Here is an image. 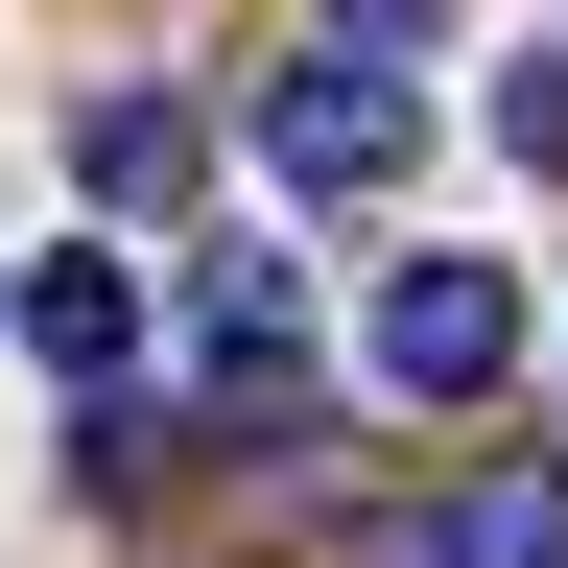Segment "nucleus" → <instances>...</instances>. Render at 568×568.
<instances>
[{"label": "nucleus", "mask_w": 568, "mask_h": 568, "mask_svg": "<svg viewBox=\"0 0 568 568\" xmlns=\"http://www.w3.org/2000/svg\"><path fill=\"white\" fill-rule=\"evenodd\" d=\"M261 166L308 190V213H355V190H403V166H426V95H403L379 48H308V71L261 95Z\"/></svg>", "instance_id": "obj_2"}, {"label": "nucleus", "mask_w": 568, "mask_h": 568, "mask_svg": "<svg viewBox=\"0 0 568 568\" xmlns=\"http://www.w3.org/2000/svg\"><path fill=\"white\" fill-rule=\"evenodd\" d=\"M213 190V95H95V213H190Z\"/></svg>", "instance_id": "obj_5"}, {"label": "nucleus", "mask_w": 568, "mask_h": 568, "mask_svg": "<svg viewBox=\"0 0 568 568\" xmlns=\"http://www.w3.org/2000/svg\"><path fill=\"white\" fill-rule=\"evenodd\" d=\"M0 332H24L71 403H119L142 332H166V261H142V237H71V261H24V308H0Z\"/></svg>", "instance_id": "obj_3"}, {"label": "nucleus", "mask_w": 568, "mask_h": 568, "mask_svg": "<svg viewBox=\"0 0 568 568\" xmlns=\"http://www.w3.org/2000/svg\"><path fill=\"white\" fill-rule=\"evenodd\" d=\"M355 355H379L403 403H497V379H521V261H450V237H426V261H379Z\"/></svg>", "instance_id": "obj_1"}, {"label": "nucleus", "mask_w": 568, "mask_h": 568, "mask_svg": "<svg viewBox=\"0 0 568 568\" xmlns=\"http://www.w3.org/2000/svg\"><path fill=\"white\" fill-rule=\"evenodd\" d=\"M426 568H568V450H497L426 497Z\"/></svg>", "instance_id": "obj_4"}, {"label": "nucleus", "mask_w": 568, "mask_h": 568, "mask_svg": "<svg viewBox=\"0 0 568 568\" xmlns=\"http://www.w3.org/2000/svg\"><path fill=\"white\" fill-rule=\"evenodd\" d=\"M497 142H521V166H568V48H521V71H497Z\"/></svg>", "instance_id": "obj_6"}]
</instances>
